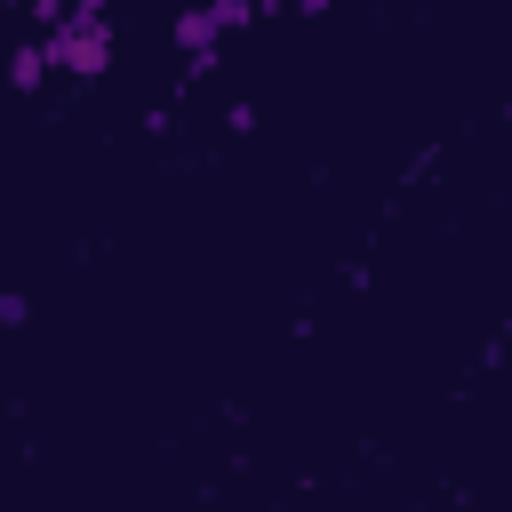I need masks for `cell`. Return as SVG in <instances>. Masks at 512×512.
Masks as SVG:
<instances>
[{
  "label": "cell",
  "mask_w": 512,
  "mask_h": 512,
  "mask_svg": "<svg viewBox=\"0 0 512 512\" xmlns=\"http://www.w3.org/2000/svg\"><path fill=\"white\" fill-rule=\"evenodd\" d=\"M56 64H72V72H96V64H104V32H96V24H72V32H56Z\"/></svg>",
  "instance_id": "obj_1"
}]
</instances>
